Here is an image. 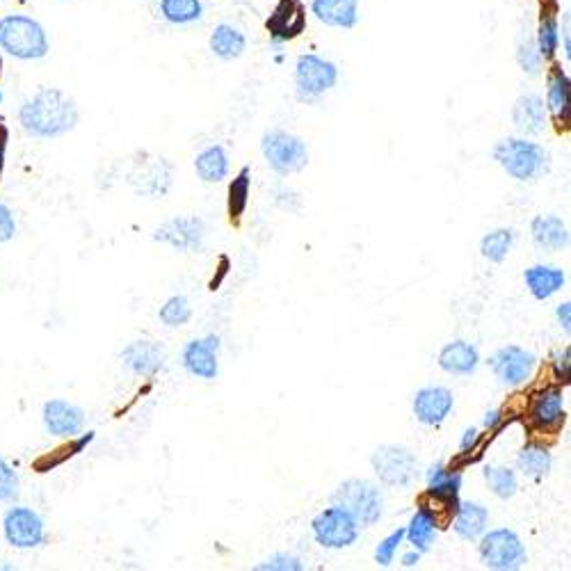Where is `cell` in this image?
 Instances as JSON below:
<instances>
[{
	"label": "cell",
	"instance_id": "cell-1",
	"mask_svg": "<svg viewBox=\"0 0 571 571\" xmlns=\"http://www.w3.org/2000/svg\"><path fill=\"white\" fill-rule=\"evenodd\" d=\"M76 101L55 87H44L19 108V124L30 138L58 140L78 126Z\"/></svg>",
	"mask_w": 571,
	"mask_h": 571
},
{
	"label": "cell",
	"instance_id": "cell-2",
	"mask_svg": "<svg viewBox=\"0 0 571 571\" xmlns=\"http://www.w3.org/2000/svg\"><path fill=\"white\" fill-rule=\"evenodd\" d=\"M0 51L21 62L44 60L51 51L48 32L35 16L5 14L0 19Z\"/></svg>",
	"mask_w": 571,
	"mask_h": 571
},
{
	"label": "cell",
	"instance_id": "cell-3",
	"mask_svg": "<svg viewBox=\"0 0 571 571\" xmlns=\"http://www.w3.org/2000/svg\"><path fill=\"white\" fill-rule=\"evenodd\" d=\"M494 160L517 181H535L549 170V151L524 138L501 140L494 147Z\"/></svg>",
	"mask_w": 571,
	"mask_h": 571
},
{
	"label": "cell",
	"instance_id": "cell-4",
	"mask_svg": "<svg viewBox=\"0 0 571 571\" xmlns=\"http://www.w3.org/2000/svg\"><path fill=\"white\" fill-rule=\"evenodd\" d=\"M295 92L300 101H318L339 83V67L316 53H302L295 62Z\"/></svg>",
	"mask_w": 571,
	"mask_h": 571
},
{
	"label": "cell",
	"instance_id": "cell-5",
	"mask_svg": "<svg viewBox=\"0 0 571 571\" xmlns=\"http://www.w3.org/2000/svg\"><path fill=\"white\" fill-rule=\"evenodd\" d=\"M334 505H339L359 526H373L380 521L384 510L382 492L368 480H345L334 492Z\"/></svg>",
	"mask_w": 571,
	"mask_h": 571
},
{
	"label": "cell",
	"instance_id": "cell-6",
	"mask_svg": "<svg viewBox=\"0 0 571 571\" xmlns=\"http://www.w3.org/2000/svg\"><path fill=\"white\" fill-rule=\"evenodd\" d=\"M261 151L265 163H268L277 174H295L302 172L309 163V149L307 142L297 138L293 133L281 131V128H272L263 135Z\"/></svg>",
	"mask_w": 571,
	"mask_h": 571
},
{
	"label": "cell",
	"instance_id": "cell-7",
	"mask_svg": "<svg viewBox=\"0 0 571 571\" xmlns=\"http://www.w3.org/2000/svg\"><path fill=\"white\" fill-rule=\"evenodd\" d=\"M3 540L16 551H32L46 544V521L28 505H12L3 514Z\"/></svg>",
	"mask_w": 571,
	"mask_h": 571
},
{
	"label": "cell",
	"instance_id": "cell-8",
	"mask_svg": "<svg viewBox=\"0 0 571 571\" xmlns=\"http://www.w3.org/2000/svg\"><path fill=\"white\" fill-rule=\"evenodd\" d=\"M480 558L489 569L512 571L526 562V546L514 530L498 528L482 537Z\"/></svg>",
	"mask_w": 571,
	"mask_h": 571
},
{
	"label": "cell",
	"instance_id": "cell-9",
	"mask_svg": "<svg viewBox=\"0 0 571 571\" xmlns=\"http://www.w3.org/2000/svg\"><path fill=\"white\" fill-rule=\"evenodd\" d=\"M313 537L325 549H348L357 542L359 524L339 505L327 508L311 521Z\"/></svg>",
	"mask_w": 571,
	"mask_h": 571
},
{
	"label": "cell",
	"instance_id": "cell-10",
	"mask_svg": "<svg viewBox=\"0 0 571 571\" xmlns=\"http://www.w3.org/2000/svg\"><path fill=\"white\" fill-rule=\"evenodd\" d=\"M371 464L384 485L389 487H409L416 478L418 462L412 450L405 446H382L377 448Z\"/></svg>",
	"mask_w": 571,
	"mask_h": 571
},
{
	"label": "cell",
	"instance_id": "cell-11",
	"mask_svg": "<svg viewBox=\"0 0 571 571\" xmlns=\"http://www.w3.org/2000/svg\"><path fill=\"white\" fill-rule=\"evenodd\" d=\"M44 430L51 437L74 439L85 428V412L78 405L62 398H53L44 402L42 407Z\"/></svg>",
	"mask_w": 571,
	"mask_h": 571
},
{
	"label": "cell",
	"instance_id": "cell-12",
	"mask_svg": "<svg viewBox=\"0 0 571 571\" xmlns=\"http://www.w3.org/2000/svg\"><path fill=\"white\" fill-rule=\"evenodd\" d=\"M535 364L537 359L533 352L519 348V345H508V348L496 350L492 359H489L494 375L508 386H519L528 382V377L535 371Z\"/></svg>",
	"mask_w": 571,
	"mask_h": 571
},
{
	"label": "cell",
	"instance_id": "cell-13",
	"mask_svg": "<svg viewBox=\"0 0 571 571\" xmlns=\"http://www.w3.org/2000/svg\"><path fill=\"white\" fill-rule=\"evenodd\" d=\"M265 26H268L275 44L291 42V39L300 37L304 26H307V7L302 0H279Z\"/></svg>",
	"mask_w": 571,
	"mask_h": 571
},
{
	"label": "cell",
	"instance_id": "cell-14",
	"mask_svg": "<svg viewBox=\"0 0 571 571\" xmlns=\"http://www.w3.org/2000/svg\"><path fill=\"white\" fill-rule=\"evenodd\" d=\"M455 407L453 391H448L446 386H425L414 396V416L423 425H432L437 428L448 418Z\"/></svg>",
	"mask_w": 571,
	"mask_h": 571
},
{
	"label": "cell",
	"instance_id": "cell-15",
	"mask_svg": "<svg viewBox=\"0 0 571 571\" xmlns=\"http://www.w3.org/2000/svg\"><path fill=\"white\" fill-rule=\"evenodd\" d=\"M154 238L158 243L172 245L179 252H192V249H199L204 240V222L199 217H174V220L160 224Z\"/></svg>",
	"mask_w": 571,
	"mask_h": 571
},
{
	"label": "cell",
	"instance_id": "cell-16",
	"mask_svg": "<svg viewBox=\"0 0 571 571\" xmlns=\"http://www.w3.org/2000/svg\"><path fill=\"white\" fill-rule=\"evenodd\" d=\"M309 12L327 28L352 30L361 19V3L359 0H311Z\"/></svg>",
	"mask_w": 571,
	"mask_h": 571
},
{
	"label": "cell",
	"instance_id": "cell-17",
	"mask_svg": "<svg viewBox=\"0 0 571 571\" xmlns=\"http://www.w3.org/2000/svg\"><path fill=\"white\" fill-rule=\"evenodd\" d=\"M217 350H220V339H217V336L190 341L186 350H183V366H186L190 375L201 377V380H215L217 373H220Z\"/></svg>",
	"mask_w": 571,
	"mask_h": 571
},
{
	"label": "cell",
	"instance_id": "cell-18",
	"mask_svg": "<svg viewBox=\"0 0 571 571\" xmlns=\"http://www.w3.org/2000/svg\"><path fill=\"white\" fill-rule=\"evenodd\" d=\"M530 421L535 428L556 432L565 425V396L560 389H544L537 393L530 407Z\"/></svg>",
	"mask_w": 571,
	"mask_h": 571
},
{
	"label": "cell",
	"instance_id": "cell-19",
	"mask_svg": "<svg viewBox=\"0 0 571 571\" xmlns=\"http://www.w3.org/2000/svg\"><path fill=\"white\" fill-rule=\"evenodd\" d=\"M549 110L540 94H524L519 96L512 110V122L519 133L524 135H540L546 128Z\"/></svg>",
	"mask_w": 571,
	"mask_h": 571
},
{
	"label": "cell",
	"instance_id": "cell-20",
	"mask_svg": "<svg viewBox=\"0 0 571 571\" xmlns=\"http://www.w3.org/2000/svg\"><path fill=\"white\" fill-rule=\"evenodd\" d=\"M124 364L135 375L154 377L165 366V352L154 341H135L122 352Z\"/></svg>",
	"mask_w": 571,
	"mask_h": 571
},
{
	"label": "cell",
	"instance_id": "cell-21",
	"mask_svg": "<svg viewBox=\"0 0 571 571\" xmlns=\"http://www.w3.org/2000/svg\"><path fill=\"white\" fill-rule=\"evenodd\" d=\"M208 48L222 62L240 60L247 51V35L233 23H217L208 39Z\"/></svg>",
	"mask_w": 571,
	"mask_h": 571
},
{
	"label": "cell",
	"instance_id": "cell-22",
	"mask_svg": "<svg viewBox=\"0 0 571 571\" xmlns=\"http://www.w3.org/2000/svg\"><path fill=\"white\" fill-rule=\"evenodd\" d=\"M569 76L560 64H553L549 74V90H546V110L558 126L569 124Z\"/></svg>",
	"mask_w": 571,
	"mask_h": 571
},
{
	"label": "cell",
	"instance_id": "cell-23",
	"mask_svg": "<svg viewBox=\"0 0 571 571\" xmlns=\"http://www.w3.org/2000/svg\"><path fill=\"white\" fill-rule=\"evenodd\" d=\"M480 364L478 348L469 341H453L439 352L441 371L450 375H471Z\"/></svg>",
	"mask_w": 571,
	"mask_h": 571
},
{
	"label": "cell",
	"instance_id": "cell-24",
	"mask_svg": "<svg viewBox=\"0 0 571 571\" xmlns=\"http://www.w3.org/2000/svg\"><path fill=\"white\" fill-rule=\"evenodd\" d=\"M131 181L142 195L165 197L172 183V165L165 158H158L151 165H144L140 174H133Z\"/></svg>",
	"mask_w": 571,
	"mask_h": 571
},
{
	"label": "cell",
	"instance_id": "cell-25",
	"mask_svg": "<svg viewBox=\"0 0 571 571\" xmlns=\"http://www.w3.org/2000/svg\"><path fill=\"white\" fill-rule=\"evenodd\" d=\"M528 291L533 293L535 300H549L556 295L562 286H565V272L556 265H533L524 272Z\"/></svg>",
	"mask_w": 571,
	"mask_h": 571
},
{
	"label": "cell",
	"instance_id": "cell-26",
	"mask_svg": "<svg viewBox=\"0 0 571 571\" xmlns=\"http://www.w3.org/2000/svg\"><path fill=\"white\" fill-rule=\"evenodd\" d=\"M160 19L170 26H195L206 16L204 0H158Z\"/></svg>",
	"mask_w": 571,
	"mask_h": 571
},
{
	"label": "cell",
	"instance_id": "cell-27",
	"mask_svg": "<svg viewBox=\"0 0 571 571\" xmlns=\"http://www.w3.org/2000/svg\"><path fill=\"white\" fill-rule=\"evenodd\" d=\"M530 233H533L535 245L540 249H549V252H558L569 243L567 224L556 215H537Z\"/></svg>",
	"mask_w": 571,
	"mask_h": 571
},
{
	"label": "cell",
	"instance_id": "cell-28",
	"mask_svg": "<svg viewBox=\"0 0 571 571\" xmlns=\"http://www.w3.org/2000/svg\"><path fill=\"white\" fill-rule=\"evenodd\" d=\"M455 533L466 542L478 540V537L485 535V530L489 526V512L485 505L480 503H460L455 514Z\"/></svg>",
	"mask_w": 571,
	"mask_h": 571
},
{
	"label": "cell",
	"instance_id": "cell-29",
	"mask_svg": "<svg viewBox=\"0 0 571 571\" xmlns=\"http://www.w3.org/2000/svg\"><path fill=\"white\" fill-rule=\"evenodd\" d=\"M437 533H439L437 519H434V514L428 508H423V505L416 510L412 521H409V526L405 528V537L418 553H428L432 549L434 540H437Z\"/></svg>",
	"mask_w": 571,
	"mask_h": 571
},
{
	"label": "cell",
	"instance_id": "cell-30",
	"mask_svg": "<svg viewBox=\"0 0 571 571\" xmlns=\"http://www.w3.org/2000/svg\"><path fill=\"white\" fill-rule=\"evenodd\" d=\"M195 170L197 176L204 183H220L227 179L229 174V156H227V149L222 147V144H213V147H208L201 151L195 160Z\"/></svg>",
	"mask_w": 571,
	"mask_h": 571
},
{
	"label": "cell",
	"instance_id": "cell-31",
	"mask_svg": "<svg viewBox=\"0 0 571 571\" xmlns=\"http://www.w3.org/2000/svg\"><path fill=\"white\" fill-rule=\"evenodd\" d=\"M517 466L526 478L542 480L551 473L553 457L546 448L537 446V444H530L526 448H521V453L517 455Z\"/></svg>",
	"mask_w": 571,
	"mask_h": 571
},
{
	"label": "cell",
	"instance_id": "cell-32",
	"mask_svg": "<svg viewBox=\"0 0 571 571\" xmlns=\"http://www.w3.org/2000/svg\"><path fill=\"white\" fill-rule=\"evenodd\" d=\"M537 48H540L544 60L556 58L558 48H560V23L556 12H546L540 21V28H537L535 35Z\"/></svg>",
	"mask_w": 571,
	"mask_h": 571
},
{
	"label": "cell",
	"instance_id": "cell-33",
	"mask_svg": "<svg viewBox=\"0 0 571 571\" xmlns=\"http://www.w3.org/2000/svg\"><path fill=\"white\" fill-rule=\"evenodd\" d=\"M249 186H252V172H249V167H243L229 186V217L233 222H238L247 211Z\"/></svg>",
	"mask_w": 571,
	"mask_h": 571
},
{
	"label": "cell",
	"instance_id": "cell-34",
	"mask_svg": "<svg viewBox=\"0 0 571 571\" xmlns=\"http://www.w3.org/2000/svg\"><path fill=\"white\" fill-rule=\"evenodd\" d=\"M512 245H514V231L512 229H496V231L489 233V236L482 238L480 252L487 261L503 263L505 256L510 254Z\"/></svg>",
	"mask_w": 571,
	"mask_h": 571
},
{
	"label": "cell",
	"instance_id": "cell-35",
	"mask_svg": "<svg viewBox=\"0 0 571 571\" xmlns=\"http://www.w3.org/2000/svg\"><path fill=\"white\" fill-rule=\"evenodd\" d=\"M482 476H485L489 489H492L498 498H512L517 494V476H514V471L505 469V466H485Z\"/></svg>",
	"mask_w": 571,
	"mask_h": 571
},
{
	"label": "cell",
	"instance_id": "cell-36",
	"mask_svg": "<svg viewBox=\"0 0 571 571\" xmlns=\"http://www.w3.org/2000/svg\"><path fill=\"white\" fill-rule=\"evenodd\" d=\"M462 476L460 471H448L444 464H434L428 471V492L460 496Z\"/></svg>",
	"mask_w": 571,
	"mask_h": 571
},
{
	"label": "cell",
	"instance_id": "cell-37",
	"mask_svg": "<svg viewBox=\"0 0 571 571\" xmlns=\"http://www.w3.org/2000/svg\"><path fill=\"white\" fill-rule=\"evenodd\" d=\"M517 62H519L521 71H524V74L530 78H537L542 74L544 58H542L540 48H537V42H535L533 35L521 37V42L517 46Z\"/></svg>",
	"mask_w": 571,
	"mask_h": 571
},
{
	"label": "cell",
	"instance_id": "cell-38",
	"mask_svg": "<svg viewBox=\"0 0 571 571\" xmlns=\"http://www.w3.org/2000/svg\"><path fill=\"white\" fill-rule=\"evenodd\" d=\"M158 316L167 327H183L190 320L192 311H190V304H188L186 297L174 295L165 302V307L160 309Z\"/></svg>",
	"mask_w": 571,
	"mask_h": 571
},
{
	"label": "cell",
	"instance_id": "cell-39",
	"mask_svg": "<svg viewBox=\"0 0 571 571\" xmlns=\"http://www.w3.org/2000/svg\"><path fill=\"white\" fill-rule=\"evenodd\" d=\"M19 489H21L19 473H16L14 466L7 462L5 457H0V505L12 503L14 498L19 496Z\"/></svg>",
	"mask_w": 571,
	"mask_h": 571
},
{
	"label": "cell",
	"instance_id": "cell-40",
	"mask_svg": "<svg viewBox=\"0 0 571 571\" xmlns=\"http://www.w3.org/2000/svg\"><path fill=\"white\" fill-rule=\"evenodd\" d=\"M402 540H405V528L393 530V533H391L389 537H386V540H382L380 546H377V551H375L377 565L389 567L391 562H393V558H396V551L400 549Z\"/></svg>",
	"mask_w": 571,
	"mask_h": 571
},
{
	"label": "cell",
	"instance_id": "cell-41",
	"mask_svg": "<svg viewBox=\"0 0 571 571\" xmlns=\"http://www.w3.org/2000/svg\"><path fill=\"white\" fill-rule=\"evenodd\" d=\"M16 231H19V227H16L14 211L7 204H0V245L12 243L16 238Z\"/></svg>",
	"mask_w": 571,
	"mask_h": 571
},
{
	"label": "cell",
	"instance_id": "cell-42",
	"mask_svg": "<svg viewBox=\"0 0 571 571\" xmlns=\"http://www.w3.org/2000/svg\"><path fill=\"white\" fill-rule=\"evenodd\" d=\"M259 569H284V571L291 569V571H297V569H302V562H300V558L288 556V553H279V556L270 558L268 562L259 565Z\"/></svg>",
	"mask_w": 571,
	"mask_h": 571
},
{
	"label": "cell",
	"instance_id": "cell-43",
	"mask_svg": "<svg viewBox=\"0 0 571 571\" xmlns=\"http://www.w3.org/2000/svg\"><path fill=\"white\" fill-rule=\"evenodd\" d=\"M569 357L571 352L569 348H565L562 352H558L556 359H553V371H556V377L562 382L569 380Z\"/></svg>",
	"mask_w": 571,
	"mask_h": 571
},
{
	"label": "cell",
	"instance_id": "cell-44",
	"mask_svg": "<svg viewBox=\"0 0 571 571\" xmlns=\"http://www.w3.org/2000/svg\"><path fill=\"white\" fill-rule=\"evenodd\" d=\"M478 439H480V434H478V430H476V428H469V430H466V432H464L462 444H460V450H462V453H469V450L476 448Z\"/></svg>",
	"mask_w": 571,
	"mask_h": 571
},
{
	"label": "cell",
	"instance_id": "cell-45",
	"mask_svg": "<svg viewBox=\"0 0 571 571\" xmlns=\"http://www.w3.org/2000/svg\"><path fill=\"white\" fill-rule=\"evenodd\" d=\"M558 320H560V325L565 332H569V327H571V304L565 302V304H560L558 307Z\"/></svg>",
	"mask_w": 571,
	"mask_h": 571
},
{
	"label": "cell",
	"instance_id": "cell-46",
	"mask_svg": "<svg viewBox=\"0 0 571 571\" xmlns=\"http://www.w3.org/2000/svg\"><path fill=\"white\" fill-rule=\"evenodd\" d=\"M501 409H492V412H487V416H485V428L487 430H494L498 423H501Z\"/></svg>",
	"mask_w": 571,
	"mask_h": 571
},
{
	"label": "cell",
	"instance_id": "cell-47",
	"mask_svg": "<svg viewBox=\"0 0 571 571\" xmlns=\"http://www.w3.org/2000/svg\"><path fill=\"white\" fill-rule=\"evenodd\" d=\"M418 560H421V553L414 549L412 553H407V556H402V565H405V567H416Z\"/></svg>",
	"mask_w": 571,
	"mask_h": 571
},
{
	"label": "cell",
	"instance_id": "cell-48",
	"mask_svg": "<svg viewBox=\"0 0 571 571\" xmlns=\"http://www.w3.org/2000/svg\"><path fill=\"white\" fill-rule=\"evenodd\" d=\"M0 106H3V90H0Z\"/></svg>",
	"mask_w": 571,
	"mask_h": 571
},
{
	"label": "cell",
	"instance_id": "cell-49",
	"mask_svg": "<svg viewBox=\"0 0 571 571\" xmlns=\"http://www.w3.org/2000/svg\"><path fill=\"white\" fill-rule=\"evenodd\" d=\"M0 569H3V565H0Z\"/></svg>",
	"mask_w": 571,
	"mask_h": 571
}]
</instances>
